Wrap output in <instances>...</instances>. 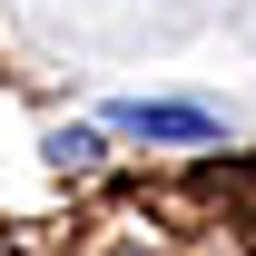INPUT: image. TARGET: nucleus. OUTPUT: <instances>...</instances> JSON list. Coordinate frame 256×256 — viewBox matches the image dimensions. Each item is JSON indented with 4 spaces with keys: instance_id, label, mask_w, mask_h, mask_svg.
<instances>
[{
    "instance_id": "2",
    "label": "nucleus",
    "mask_w": 256,
    "mask_h": 256,
    "mask_svg": "<svg viewBox=\"0 0 256 256\" xmlns=\"http://www.w3.org/2000/svg\"><path fill=\"white\" fill-rule=\"evenodd\" d=\"M50 158H60V168H89V158H98V128H60Z\"/></svg>"
},
{
    "instance_id": "1",
    "label": "nucleus",
    "mask_w": 256,
    "mask_h": 256,
    "mask_svg": "<svg viewBox=\"0 0 256 256\" xmlns=\"http://www.w3.org/2000/svg\"><path fill=\"white\" fill-rule=\"evenodd\" d=\"M108 128L118 138H168V148H207L217 138V118L207 108H178V98H128V108H108Z\"/></svg>"
}]
</instances>
